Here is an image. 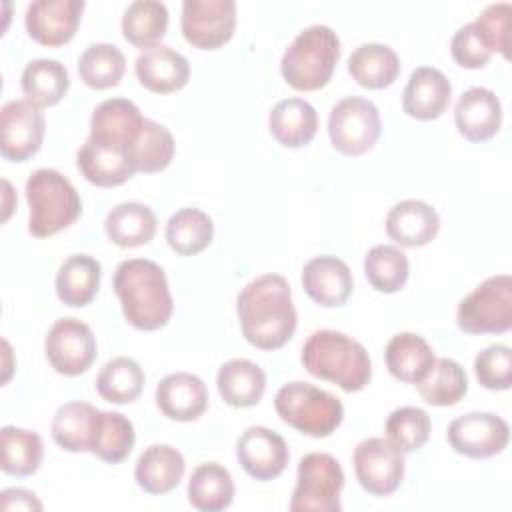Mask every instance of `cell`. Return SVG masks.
<instances>
[{"label": "cell", "mask_w": 512, "mask_h": 512, "mask_svg": "<svg viewBox=\"0 0 512 512\" xmlns=\"http://www.w3.org/2000/svg\"><path fill=\"white\" fill-rule=\"evenodd\" d=\"M236 312L244 338L258 350H278L296 332L290 284L280 274H262L248 282L238 292Z\"/></svg>", "instance_id": "obj_1"}, {"label": "cell", "mask_w": 512, "mask_h": 512, "mask_svg": "<svg viewBox=\"0 0 512 512\" xmlns=\"http://www.w3.org/2000/svg\"><path fill=\"white\" fill-rule=\"evenodd\" d=\"M122 314L136 330L152 332L168 324L174 300L164 270L144 258H130L118 264L112 280Z\"/></svg>", "instance_id": "obj_2"}, {"label": "cell", "mask_w": 512, "mask_h": 512, "mask_svg": "<svg viewBox=\"0 0 512 512\" xmlns=\"http://www.w3.org/2000/svg\"><path fill=\"white\" fill-rule=\"evenodd\" d=\"M300 362L314 378L328 380L344 392H360L372 378L366 348L338 330L312 332L302 346Z\"/></svg>", "instance_id": "obj_3"}, {"label": "cell", "mask_w": 512, "mask_h": 512, "mask_svg": "<svg viewBox=\"0 0 512 512\" xmlns=\"http://www.w3.org/2000/svg\"><path fill=\"white\" fill-rule=\"evenodd\" d=\"M338 58V34L330 26L312 24L304 28L282 54L280 74L294 90H320L330 82Z\"/></svg>", "instance_id": "obj_4"}, {"label": "cell", "mask_w": 512, "mask_h": 512, "mask_svg": "<svg viewBox=\"0 0 512 512\" xmlns=\"http://www.w3.org/2000/svg\"><path fill=\"white\" fill-rule=\"evenodd\" d=\"M26 200L30 208L28 232L36 238L62 232L82 212V200L74 184L54 168H38L28 176Z\"/></svg>", "instance_id": "obj_5"}, {"label": "cell", "mask_w": 512, "mask_h": 512, "mask_svg": "<svg viewBox=\"0 0 512 512\" xmlns=\"http://www.w3.org/2000/svg\"><path fill=\"white\" fill-rule=\"evenodd\" d=\"M274 408L284 424L312 438L330 436L344 420V406L334 394L302 380L284 384L276 392Z\"/></svg>", "instance_id": "obj_6"}, {"label": "cell", "mask_w": 512, "mask_h": 512, "mask_svg": "<svg viewBox=\"0 0 512 512\" xmlns=\"http://www.w3.org/2000/svg\"><path fill=\"white\" fill-rule=\"evenodd\" d=\"M456 324L466 334H502L512 328V278L496 274L464 296Z\"/></svg>", "instance_id": "obj_7"}, {"label": "cell", "mask_w": 512, "mask_h": 512, "mask_svg": "<svg viewBox=\"0 0 512 512\" xmlns=\"http://www.w3.org/2000/svg\"><path fill=\"white\" fill-rule=\"evenodd\" d=\"M344 472L328 452H310L300 458L296 486L290 498L292 512H340Z\"/></svg>", "instance_id": "obj_8"}, {"label": "cell", "mask_w": 512, "mask_h": 512, "mask_svg": "<svg viewBox=\"0 0 512 512\" xmlns=\"http://www.w3.org/2000/svg\"><path fill=\"white\" fill-rule=\"evenodd\" d=\"M382 132L380 112L362 96L342 98L328 116V134L334 150L344 156H362L374 148Z\"/></svg>", "instance_id": "obj_9"}, {"label": "cell", "mask_w": 512, "mask_h": 512, "mask_svg": "<svg viewBox=\"0 0 512 512\" xmlns=\"http://www.w3.org/2000/svg\"><path fill=\"white\" fill-rule=\"evenodd\" d=\"M96 336L78 318H60L52 324L44 340L48 364L62 376H80L96 360Z\"/></svg>", "instance_id": "obj_10"}, {"label": "cell", "mask_w": 512, "mask_h": 512, "mask_svg": "<svg viewBox=\"0 0 512 512\" xmlns=\"http://www.w3.org/2000/svg\"><path fill=\"white\" fill-rule=\"evenodd\" d=\"M180 28L188 44L200 50L224 46L236 28L234 0H184Z\"/></svg>", "instance_id": "obj_11"}, {"label": "cell", "mask_w": 512, "mask_h": 512, "mask_svg": "<svg viewBox=\"0 0 512 512\" xmlns=\"http://www.w3.org/2000/svg\"><path fill=\"white\" fill-rule=\"evenodd\" d=\"M446 440L456 454L486 460L508 446L510 428L504 418L492 412H470L450 422Z\"/></svg>", "instance_id": "obj_12"}, {"label": "cell", "mask_w": 512, "mask_h": 512, "mask_svg": "<svg viewBox=\"0 0 512 512\" xmlns=\"http://www.w3.org/2000/svg\"><path fill=\"white\" fill-rule=\"evenodd\" d=\"M354 472L364 492L372 496L394 494L404 478V458L388 440L372 436L354 448Z\"/></svg>", "instance_id": "obj_13"}, {"label": "cell", "mask_w": 512, "mask_h": 512, "mask_svg": "<svg viewBox=\"0 0 512 512\" xmlns=\"http://www.w3.org/2000/svg\"><path fill=\"white\" fill-rule=\"evenodd\" d=\"M44 114L28 100H10L0 110V154L10 162H26L44 140Z\"/></svg>", "instance_id": "obj_14"}, {"label": "cell", "mask_w": 512, "mask_h": 512, "mask_svg": "<svg viewBox=\"0 0 512 512\" xmlns=\"http://www.w3.org/2000/svg\"><path fill=\"white\" fill-rule=\"evenodd\" d=\"M236 458L248 476L268 482L286 470L290 452L278 432L266 426H250L236 442Z\"/></svg>", "instance_id": "obj_15"}, {"label": "cell", "mask_w": 512, "mask_h": 512, "mask_svg": "<svg viewBox=\"0 0 512 512\" xmlns=\"http://www.w3.org/2000/svg\"><path fill=\"white\" fill-rule=\"evenodd\" d=\"M82 0H36L26 8L24 24L28 36L48 48L70 42L80 26Z\"/></svg>", "instance_id": "obj_16"}, {"label": "cell", "mask_w": 512, "mask_h": 512, "mask_svg": "<svg viewBox=\"0 0 512 512\" xmlns=\"http://www.w3.org/2000/svg\"><path fill=\"white\" fill-rule=\"evenodd\" d=\"M454 122L460 136L468 142H486L494 138L502 124V104L494 90L472 86L454 106Z\"/></svg>", "instance_id": "obj_17"}, {"label": "cell", "mask_w": 512, "mask_h": 512, "mask_svg": "<svg viewBox=\"0 0 512 512\" xmlns=\"http://www.w3.org/2000/svg\"><path fill=\"white\" fill-rule=\"evenodd\" d=\"M302 286L318 306L336 308L348 302L354 288V278L344 260L324 254L304 264Z\"/></svg>", "instance_id": "obj_18"}, {"label": "cell", "mask_w": 512, "mask_h": 512, "mask_svg": "<svg viewBox=\"0 0 512 512\" xmlns=\"http://www.w3.org/2000/svg\"><path fill=\"white\" fill-rule=\"evenodd\" d=\"M154 400L168 420L192 422L206 412L208 390L196 374L172 372L158 382Z\"/></svg>", "instance_id": "obj_19"}, {"label": "cell", "mask_w": 512, "mask_h": 512, "mask_svg": "<svg viewBox=\"0 0 512 512\" xmlns=\"http://www.w3.org/2000/svg\"><path fill=\"white\" fill-rule=\"evenodd\" d=\"M144 120L146 118L132 100L108 98L102 100L90 116V138L118 146L130 154Z\"/></svg>", "instance_id": "obj_20"}, {"label": "cell", "mask_w": 512, "mask_h": 512, "mask_svg": "<svg viewBox=\"0 0 512 512\" xmlns=\"http://www.w3.org/2000/svg\"><path fill=\"white\" fill-rule=\"evenodd\" d=\"M452 98V84L432 66H420L412 70L406 88L402 92V108L410 118L436 120L440 118Z\"/></svg>", "instance_id": "obj_21"}, {"label": "cell", "mask_w": 512, "mask_h": 512, "mask_svg": "<svg viewBox=\"0 0 512 512\" xmlns=\"http://www.w3.org/2000/svg\"><path fill=\"white\" fill-rule=\"evenodd\" d=\"M386 234L404 248H418L432 242L440 230V216L424 200L406 198L386 214Z\"/></svg>", "instance_id": "obj_22"}, {"label": "cell", "mask_w": 512, "mask_h": 512, "mask_svg": "<svg viewBox=\"0 0 512 512\" xmlns=\"http://www.w3.org/2000/svg\"><path fill=\"white\" fill-rule=\"evenodd\" d=\"M134 72L138 82L156 94L182 90L190 80V64L186 56L164 44L142 50L136 58Z\"/></svg>", "instance_id": "obj_23"}, {"label": "cell", "mask_w": 512, "mask_h": 512, "mask_svg": "<svg viewBox=\"0 0 512 512\" xmlns=\"http://www.w3.org/2000/svg\"><path fill=\"white\" fill-rule=\"evenodd\" d=\"M76 166L90 184L100 188L120 186L136 174L126 150L98 142L90 136L76 154Z\"/></svg>", "instance_id": "obj_24"}, {"label": "cell", "mask_w": 512, "mask_h": 512, "mask_svg": "<svg viewBox=\"0 0 512 512\" xmlns=\"http://www.w3.org/2000/svg\"><path fill=\"white\" fill-rule=\"evenodd\" d=\"M186 462L178 448L170 444H152L136 460L134 480L148 494H168L184 478Z\"/></svg>", "instance_id": "obj_25"}, {"label": "cell", "mask_w": 512, "mask_h": 512, "mask_svg": "<svg viewBox=\"0 0 512 512\" xmlns=\"http://www.w3.org/2000/svg\"><path fill=\"white\" fill-rule=\"evenodd\" d=\"M102 410L88 402H66L52 418V440L66 452H90Z\"/></svg>", "instance_id": "obj_26"}, {"label": "cell", "mask_w": 512, "mask_h": 512, "mask_svg": "<svg viewBox=\"0 0 512 512\" xmlns=\"http://www.w3.org/2000/svg\"><path fill=\"white\" fill-rule=\"evenodd\" d=\"M268 128L284 148L306 146L318 130L316 108L304 98L280 100L268 114Z\"/></svg>", "instance_id": "obj_27"}, {"label": "cell", "mask_w": 512, "mask_h": 512, "mask_svg": "<svg viewBox=\"0 0 512 512\" xmlns=\"http://www.w3.org/2000/svg\"><path fill=\"white\" fill-rule=\"evenodd\" d=\"M216 386L228 406L250 408L256 406L266 392V374L248 358H232L220 366Z\"/></svg>", "instance_id": "obj_28"}, {"label": "cell", "mask_w": 512, "mask_h": 512, "mask_svg": "<svg viewBox=\"0 0 512 512\" xmlns=\"http://www.w3.org/2000/svg\"><path fill=\"white\" fill-rule=\"evenodd\" d=\"M102 266L88 254L68 256L56 274V296L70 308L88 306L100 288Z\"/></svg>", "instance_id": "obj_29"}, {"label": "cell", "mask_w": 512, "mask_h": 512, "mask_svg": "<svg viewBox=\"0 0 512 512\" xmlns=\"http://www.w3.org/2000/svg\"><path fill=\"white\" fill-rule=\"evenodd\" d=\"M388 372L406 384H418L432 368L436 356L432 346L414 332H400L392 336L384 350Z\"/></svg>", "instance_id": "obj_30"}, {"label": "cell", "mask_w": 512, "mask_h": 512, "mask_svg": "<svg viewBox=\"0 0 512 512\" xmlns=\"http://www.w3.org/2000/svg\"><path fill=\"white\" fill-rule=\"evenodd\" d=\"M156 214L150 206L128 200L116 204L104 220V230L110 242L120 248H138L148 244L156 234Z\"/></svg>", "instance_id": "obj_31"}, {"label": "cell", "mask_w": 512, "mask_h": 512, "mask_svg": "<svg viewBox=\"0 0 512 512\" xmlns=\"http://www.w3.org/2000/svg\"><path fill=\"white\" fill-rule=\"evenodd\" d=\"M350 76L368 90H382L396 82L400 58L394 48L378 42L360 44L348 58Z\"/></svg>", "instance_id": "obj_32"}, {"label": "cell", "mask_w": 512, "mask_h": 512, "mask_svg": "<svg viewBox=\"0 0 512 512\" xmlns=\"http://www.w3.org/2000/svg\"><path fill=\"white\" fill-rule=\"evenodd\" d=\"M20 86L28 102L46 108L58 104L66 96L70 76L62 62L54 58H36L24 66Z\"/></svg>", "instance_id": "obj_33"}, {"label": "cell", "mask_w": 512, "mask_h": 512, "mask_svg": "<svg viewBox=\"0 0 512 512\" xmlns=\"http://www.w3.org/2000/svg\"><path fill=\"white\" fill-rule=\"evenodd\" d=\"M234 480L218 462L200 464L188 480V502L200 512H218L234 500Z\"/></svg>", "instance_id": "obj_34"}, {"label": "cell", "mask_w": 512, "mask_h": 512, "mask_svg": "<svg viewBox=\"0 0 512 512\" xmlns=\"http://www.w3.org/2000/svg\"><path fill=\"white\" fill-rule=\"evenodd\" d=\"M2 460L0 468L10 476H30L34 474L44 458L42 438L34 430H24L16 426H2L0 430Z\"/></svg>", "instance_id": "obj_35"}, {"label": "cell", "mask_w": 512, "mask_h": 512, "mask_svg": "<svg viewBox=\"0 0 512 512\" xmlns=\"http://www.w3.org/2000/svg\"><path fill=\"white\" fill-rule=\"evenodd\" d=\"M168 28V8L158 0H136L122 16V34L136 48H152L164 38Z\"/></svg>", "instance_id": "obj_36"}, {"label": "cell", "mask_w": 512, "mask_h": 512, "mask_svg": "<svg viewBox=\"0 0 512 512\" xmlns=\"http://www.w3.org/2000/svg\"><path fill=\"white\" fill-rule=\"evenodd\" d=\"M214 238L212 218L198 208H182L166 222V242L180 256H194Z\"/></svg>", "instance_id": "obj_37"}, {"label": "cell", "mask_w": 512, "mask_h": 512, "mask_svg": "<svg viewBox=\"0 0 512 512\" xmlns=\"http://www.w3.org/2000/svg\"><path fill=\"white\" fill-rule=\"evenodd\" d=\"M144 380V370L134 358L116 356L100 368L96 390L110 404H130L142 394Z\"/></svg>", "instance_id": "obj_38"}, {"label": "cell", "mask_w": 512, "mask_h": 512, "mask_svg": "<svg viewBox=\"0 0 512 512\" xmlns=\"http://www.w3.org/2000/svg\"><path fill=\"white\" fill-rule=\"evenodd\" d=\"M426 404L454 406L468 392V376L452 358H436L430 372L414 384Z\"/></svg>", "instance_id": "obj_39"}, {"label": "cell", "mask_w": 512, "mask_h": 512, "mask_svg": "<svg viewBox=\"0 0 512 512\" xmlns=\"http://www.w3.org/2000/svg\"><path fill=\"white\" fill-rule=\"evenodd\" d=\"M174 150L176 144L170 130L164 124L146 118L138 138L130 148V160L136 172L154 174L172 162Z\"/></svg>", "instance_id": "obj_40"}, {"label": "cell", "mask_w": 512, "mask_h": 512, "mask_svg": "<svg viewBox=\"0 0 512 512\" xmlns=\"http://www.w3.org/2000/svg\"><path fill=\"white\" fill-rule=\"evenodd\" d=\"M364 274L374 290L394 294L404 288L410 274V262L398 246L378 244L364 256Z\"/></svg>", "instance_id": "obj_41"}, {"label": "cell", "mask_w": 512, "mask_h": 512, "mask_svg": "<svg viewBox=\"0 0 512 512\" xmlns=\"http://www.w3.org/2000/svg\"><path fill=\"white\" fill-rule=\"evenodd\" d=\"M126 70V58L120 52L118 46L98 42L90 44L78 60V74L80 80L94 88V90H104L118 86Z\"/></svg>", "instance_id": "obj_42"}, {"label": "cell", "mask_w": 512, "mask_h": 512, "mask_svg": "<svg viewBox=\"0 0 512 512\" xmlns=\"http://www.w3.org/2000/svg\"><path fill=\"white\" fill-rule=\"evenodd\" d=\"M136 442L134 424L120 412H102L92 444V454L106 464H120Z\"/></svg>", "instance_id": "obj_43"}, {"label": "cell", "mask_w": 512, "mask_h": 512, "mask_svg": "<svg viewBox=\"0 0 512 512\" xmlns=\"http://www.w3.org/2000/svg\"><path fill=\"white\" fill-rule=\"evenodd\" d=\"M430 430V416L418 406H402L392 410L384 426L386 440L402 454L420 450L428 442Z\"/></svg>", "instance_id": "obj_44"}, {"label": "cell", "mask_w": 512, "mask_h": 512, "mask_svg": "<svg viewBox=\"0 0 512 512\" xmlns=\"http://www.w3.org/2000/svg\"><path fill=\"white\" fill-rule=\"evenodd\" d=\"M474 374L488 390H508L512 386V352L506 344H492L476 354Z\"/></svg>", "instance_id": "obj_45"}, {"label": "cell", "mask_w": 512, "mask_h": 512, "mask_svg": "<svg viewBox=\"0 0 512 512\" xmlns=\"http://www.w3.org/2000/svg\"><path fill=\"white\" fill-rule=\"evenodd\" d=\"M512 6L508 2H496L486 6L474 20L476 32L480 34L486 48L494 54L500 52L504 58H510L508 52V20Z\"/></svg>", "instance_id": "obj_46"}, {"label": "cell", "mask_w": 512, "mask_h": 512, "mask_svg": "<svg viewBox=\"0 0 512 512\" xmlns=\"http://www.w3.org/2000/svg\"><path fill=\"white\" fill-rule=\"evenodd\" d=\"M450 52L456 64L468 70L484 68L492 56V52L486 48L480 34L476 32L474 22H468L456 30L450 42Z\"/></svg>", "instance_id": "obj_47"}, {"label": "cell", "mask_w": 512, "mask_h": 512, "mask_svg": "<svg viewBox=\"0 0 512 512\" xmlns=\"http://www.w3.org/2000/svg\"><path fill=\"white\" fill-rule=\"evenodd\" d=\"M2 510H42V502L26 488H6L0 494Z\"/></svg>", "instance_id": "obj_48"}, {"label": "cell", "mask_w": 512, "mask_h": 512, "mask_svg": "<svg viewBox=\"0 0 512 512\" xmlns=\"http://www.w3.org/2000/svg\"><path fill=\"white\" fill-rule=\"evenodd\" d=\"M2 186H4V196H6V200H4V216H2V220H8L10 210H12V206H10V198H12L14 194H12V186H10V182H8V180H2Z\"/></svg>", "instance_id": "obj_49"}]
</instances>
